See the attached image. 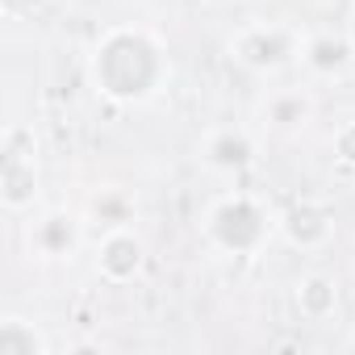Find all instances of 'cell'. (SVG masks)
Here are the masks:
<instances>
[{"label": "cell", "mask_w": 355, "mask_h": 355, "mask_svg": "<svg viewBox=\"0 0 355 355\" xmlns=\"http://www.w3.org/2000/svg\"><path fill=\"white\" fill-rule=\"evenodd\" d=\"M42 343L26 330V322L21 318H5V326H0V351L5 355H34Z\"/></svg>", "instance_id": "6da1fadb"}]
</instances>
